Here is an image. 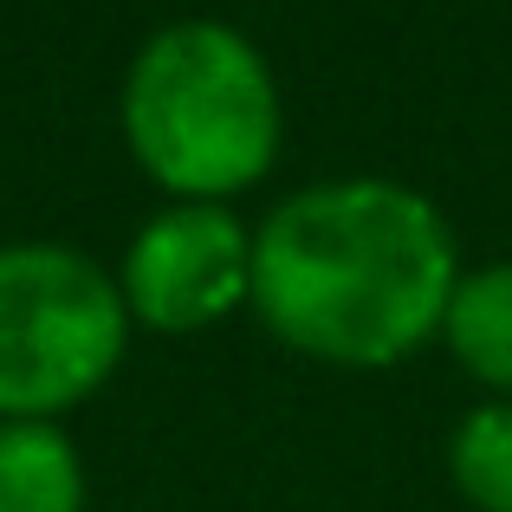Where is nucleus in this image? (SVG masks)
Returning <instances> with one entry per match:
<instances>
[{
    "instance_id": "f257e3e1",
    "label": "nucleus",
    "mask_w": 512,
    "mask_h": 512,
    "mask_svg": "<svg viewBox=\"0 0 512 512\" xmlns=\"http://www.w3.org/2000/svg\"><path fill=\"white\" fill-rule=\"evenodd\" d=\"M454 299V240L402 182H325L253 240V305L292 350L350 370L409 357Z\"/></svg>"
},
{
    "instance_id": "f03ea898",
    "label": "nucleus",
    "mask_w": 512,
    "mask_h": 512,
    "mask_svg": "<svg viewBox=\"0 0 512 512\" xmlns=\"http://www.w3.org/2000/svg\"><path fill=\"white\" fill-rule=\"evenodd\" d=\"M124 130L137 163L175 195H234L260 182L279 150V91L266 59L214 20L156 33L124 85Z\"/></svg>"
},
{
    "instance_id": "7ed1b4c3",
    "label": "nucleus",
    "mask_w": 512,
    "mask_h": 512,
    "mask_svg": "<svg viewBox=\"0 0 512 512\" xmlns=\"http://www.w3.org/2000/svg\"><path fill=\"white\" fill-rule=\"evenodd\" d=\"M124 357V299L65 247L0 253V415L91 396Z\"/></svg>"
},
{
    "instance_id": "20e7f679",
    "label": "nucleus",
    "mask_w": 512,
    "mask_h": 512,
    "mask_svg": "<svg viewBox=\"0 0 512 512\" xmlns=\"http://www.w3.org/2000/svg\"><path fill=\"white\" fill-rule=\"evenodd\" d=\"M253 292V240L214 201L156 214L124 260V299L156 331H195Z\"/></svg>"
},
{
    "instance_id": "39448f33",
    "label": "nucleus",
    "mask_w": 512,
    "mask_h": 512,
    "mask_svg": "<svg viewBox=\"0 0 512 512\" xmlns=\"http://www.w3.org/2000/svg\"><path fill=\"white\" fill-rule=\"evenodd\" d=\"M85 474L59 428L7 422L0 428V512H78Z\"/></svg>"
},
{
    "instance_id": "423d86ee",
    "label": "nucleus",
    "mask_w": 512,
    "mask_h": 512,
    "mask_svg": "<svg viewBox=\"0 0 512 512\" xmlns=\"http://www.w3.org/2000/svg\"><path fill=\"white\" fill-rule=\"evenodd\" d=\"M441 331L480 383L512 389V266H480V273L454 279Z\"/></svg>"
},
{
    "instance_id": "0eeeda50",
    "label": "nucleus",
    "mask_w": 512,
    "mask_h": 512,
    "mask_svg": "<svg viewBox=\"0 0 512 512\" xmlns=\"http://www.w3.org/2000/svg\"><path fill=\"white\" fill-rule=\"evenodd\" d=\"M454 487L480 512H512V402H487L454 435Z\"/></svg>"
}]
</instances>
